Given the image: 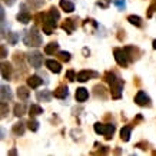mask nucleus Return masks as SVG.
<instances>
[{"label":"nucleus","mask_w":156,"mask_h":156,"mask_svg":"<svg viewBox=\"0 0 156 156\" xmlns=\"http://www.w3.org/2000/svg\"><path fill=\"white\" fill-rule=\"evenodd\" d=\"M46 66L49 67L52 72H55V73H59V72L62 70V66H60V63H59V62H56V60H47V62H46Z\"/></svg>","instance_id":"nucleus-5"},{"label":"nucleus","mask_w":156,"mask_h":156,"mask_svg":"<svg viewBox=\"0 0 156 156\" xmlns=\"http://www.w3.org/2000/svg\"><path fill=\"white\" fill-rule=\"evenodd\" d=\"M37 98L39 99H44L46 102L50 99V95H49V92H44V93H37Z\"/></svg>","instance_id":"nucleus-21"},{"label":"nucleus","mask_w":156,"mask_h":156,"mask_svg":"<svg viewBox=\"0 0 156 156\" xmlns=\"http://www.w3.org/2000/svg\"><path fill=\"white\" fill-rule=\"evenodd\" d=\"M43 113V109L40 106H37V105H32L30 107V116H36V115H40Z\"/></svg>","instance_id":"nucleus-12"},{"label":"nucleus","mask_w":156,"mask_h":156,"mask_svg":"<svg viewBox=\"0 0 156 156\" xmlns=\"http://www.w3.org/2000/svg\"><path fill=\"white\" fill-rule=\"evenodd\" d=\"M27 83H29L30 87H39V86L42 85V79L39 77V76H32V77H29Z\"/></svg>","instance_id":"nucleus-7"},{"label":"nucleus","mask_w":156,"mask_h":156,"mask_svg":"<svg viewBox=\"0 0 156 156\" xmlns=\"http://www.w3.org/2000/svg\"><path fill=\"white\" fill-rule=\"evenodd\" d=\"M15 132H16L17 135H19V133L22 135V133L25 132V128L22 126V123H17V126H15Z\"/></svg>","instance_id":"nucleus-23"},{"label":"nucleus","mask_w":156,"mask_h":156,"mask_svg":"<svg viewBox=\"0 0 156 156\" xmlns=\"http://www.w3.org/2000/svg\"><path fill=\"white\" fill-rule=\"evenodd\" d=\"M27 60H29V63L33 66V67H40L42 65V55L39 52H34V53H30V55H27Z\"/></svg>","instance_id":"nucleus-1"},{"label":"nucleus","mask_w":156,"mask_h":156,"mask_svg":"<svg viewBox=\"0 0 156 156\" xmlns=\"http://www.w3.org/2000/svg\"><path fill=\"white\" fill-rule=\"evenodd\" d=\"M115 4L119 9H123L125 7V0H115Z\"/></svg>","instance_id":"nucleus-25"},{"label":"nucleus","mask_w":156,"mask_h":156,"mask_svg":"<svg viewBox=\"0 0 156 156\" xmlns=\"http://www.w3.org/2000/svg\"><path fill=\"white\" fill-rule=\"evenodd\" d=\"M90 76H92L90 72H87V70H83V72H80V73H77L76 79H77L79 82H86V80H87Z\"/></svg>","instance_id":"nucleus-10"},{"label":"nucleus","mask_w":156,"mask_h":156,"mask_svg":"<svg viewBox=\"0 0 156 156\" xmlns=\"http://www.w3.org/2000/svg\"><path fill=\"white\" fill-rule=\"evenodd\" d=\"M12 99V93H10V89L7 86H3L1 87V102L6 103V100H10Z\"/></svg>","instance_id":"nucleus-8"},{"label":"nucleus","mask_w":156,"mask_h":156,"mask_svg":"<svg viewBox=\"0 0 156 156\" xmlns=\"http://www.w3.org/2000/svg\"><path fill=\"white\" fill-rule=\"evenodd\" d=\"M29 128H30L33 132L37 130V128H39V123H37L36 120H30V122H29Z\"/></svg>","instance_id":"nucleus-22"},{"label":"nucleus","mask_w":156,"mask_h":156,"mask_svg":"<svg viewBox=\"0 0 156 156\" xmlns=\"http://www.w3.org/2000/svg\"><path fill=\"white\" fill-rule=\"evenodd\" d=\"M60 6H62V9H65V12H69V13L74 10V4L67 0H60Z\"/></svg>","instance_id":"nucleus-9"},{"label":"nucleus","mask_w":156,"mask_h":156,"mask_svg":"<svg viewBox=\"0 0 156 156\" xmlns=\"http://www.w3.org/2000/svg\"><path fill=\"white\" fill-rule=\"evenodd\" d=\"M113 132H115V126L113 125H106V128H105V136H106L107 139L113 135Z\"/></svg>","instance_id":"nucleus-15"},{"label":"nucleus","mask_w":156,"mask_h":156,"mask_svg":"<svg viewBox=\"0 0 156 156\" xmlns=\"http://www.w3.org/2000/svg\"><path fill=\"white\" fill-rule=\"evenodd\" d=\"M17 20L22 22V23H29V22H30V15H27V13H20V15L17 16Z\"/></svg>","instance_id":"nucleus-14"},{"label":"nucleus","mask_w":156,"mask_h":156,"mask_svg":"<svg viewBox=\"0 0 156 156\" xmlns=\"http://www.w3.org/2000/svg\"><path fill=\"white\" fill-rule=\"evenodd\" d=\"M128 20L130 22L132 25H136V26H140V19L138 16H129L128 17Z\"/></svg>","instance_id":"nucleus-18"},{"label":"nucleus","mask_w":156,"mask_h":156,"mask_svg":"<svg viewBox=\"0 0 156 156\" xmlns=\"http://www.w3.org/2000/svg\"><path fill=\"white\" fill-rule=\"evenodd\" d=\"M122 87H123V83L122 82H117L116 80L112 83V93H113V98H120V92H122Z\"/></svg>","instance_id":"nucleus-4"},{"label":"nucleus","mask_w":156,"mask_h":156,"mask_svg":"<svg viewBox=\"0 0 156 156\" xmlns=\"http://www.w3.org/2000/svg\"><path fill=\"white\" fill-rule=\"evenodd\" d=\"M115 58H116V62L119 63L120 66H126L128 65V59H126V55H125L122 50H119V49H116L115 50Z\"/></svg>","instance_id":"nucleus-3"},{"label":"nucleus","mask_w":156,"mask_h":156,"mask_svg":"<svg viewBox=\"0 0 156 156\" xmlns=\"http://www.w3.org/2000/svg\"><path fill=\"white\" fill-rule=\"evenodd\" d=\"M15 112H16V116H22L23 112H25V106H23V105H17V106L15 107Z\"/></svg>","instance_id":"nucleus-19"},{"label":"nucleus","mask_w":156,"mask_h":156,"mask_svg":"<svg viewBox=\"0 0 156 156\" xmlns=\"http://www.w3.org/2000/svg\"><path fill=\"white\" fill-rule=\"evenodd\" d=\"M135 102H136L138 105H140V106H145V105H149L150 99H149V96L145 92H139V93L136 95V98H135Z\"/></svg>","instance_id":"nucleus-2"},{"label":"nucleus","mask_w":156,"mask_h":156,"mask_svg":"<svg viewBox=\"0 0 156 156\" xmlns=\"http://www.w3.org/2000/svg\"><path fill=\"white\" fill-rule=\"evenodd\" d=\"M55 96L56 98H66L67 96V87H60L58 92H55Z\"/></svg>","instance_id":"nucleus-16"},{"label":"nucleus","mask_w":156,"mask_h":156,"mask_svg":"<svg viewBox=\"0 0 156 156\" xmlns=\"http://www.w3.org/2000/svg\"><path fill=\"white\" fill-rule=\"evenodd\" d=\"M67 77H69V80H74V73L70 70V72H67Z\"/></svg>","instance_id":"nucleus-27"},{"label":"nucleus","mask_w":156,"mask_h":156,"mask_svg":"<svg viewBox=\"0 0 156 156\" xmlns=\"http://www.w3.org/2000/svg\"><path fill=\"white\" fill-rule=\"evenodd\" d=\"M153 47H155V49H156V40L153 42Z\"/></svg>","instance_id":"nucleus-29"},{"label":"nucleus","mask_w":156,"mask_h":156,"mask_svg":"<svg viewBox=\"0 0 156 156\" xmlns=\"http://www.w3.org/2000/svg\"><path fill=\"white\" fill-rule=\"evenodd\" d=\"M105 128H106V125H102V123L95 125V130H96V133H102V135H105Z\"/></svg>","instance_id":"nucleus-17"},{"label":"nucleus","mask_w":156,"mask_h":156,"mask_svg":"<svg viewBox=\"0 0 156 156\" xmlns=\"http://www.w3.org/2000/svg\"><path fill=\"white\" fill-rule=\"evenodd\" d=\"M99 6L106 7V6H107V0H99Z\"/></svg>","instance_id":"nucleus-26"},{"label":"nucleus","mask_w":156,"mask_h":156,"mask_svg":"<svg viewBox=\"0 0 156 156\" xmlns=\"http://www.w3.org/2000/svg\"><path fill=\"white\" fill-rule=\"evenodd\" d=\"M10 42L15 44V43L17 42V34H12V37H10Z\"/></svg>","instance_id":"nucleus-28"},{"label":"nucleus","mask_w":156,"mask_h":156,"mask_svg":"<svg viewBox=\"0 0 156 156\" xmlns=\"http://www.w3.org/2000/svg\"><path fill=\"white\" fill-rule=\"evenodd\" d=\"M87 98H89V92L86 90V89L80 87V89L76 90V99H77V102H85Z\"/></svg>","instance_id":"nucleus-6"},{"label":"nucleus","mask_w":156,"mask_h":156,"mask_svg":"<svg viewBox=\"0 0 156 156\" xmlns=\"http://www.w3.org/2000/svg\"><path fill=\"white\" fill-rule=\"evenodd\" d=\"M60 58L63 59V60H66V62H67V60L70 59V55H69L67 52H60Z\"/></svg>","instance_id":"nucleus-24"},{"label":"nucleus","mask_w":156,"mask_h":156,"mask_svg":"<svg viewBox=\"0 0 156 156\" xmlns=\"http://www.w3.org/2000/svg\"><path fill=\"white\" fill-rule=\"evenodd\" d=\"M120 135H122V139L128 142V140L130 139V128H128V126H126V128H123V129H122V132H120Z\"/></svg>","instance_id":"nucleus-13"},{"label":"nucleus","mask_w":156,"mask_h":156,"mask_svg":"<svg viewBox=\"0 0 156 156\" xmlns=\"http://www.w3.org/2000/svg\"><path fill=\"white\" fill-rule=\"evenodd\" d=\"M56 49H58V44L56 43H50V46L46 47V53H52V52H55Z\"/></svg>","instance_id":"nucleus-20"},{"label":"nucleus","mask_w":156,"mask_h":156,"mask_svg":"<svg viewBox=\"0 0 156 156\" xmlns=\"http://www.w3.org/2000/svg\"><path fill=\"white\" fill-rule=\"evenodd\" d=\"M17 96L25 100V99L29 98V90H27L26 87H19V90H17Z\"/></svg>","instance_id":"nucleus-11"}]
</instances>
